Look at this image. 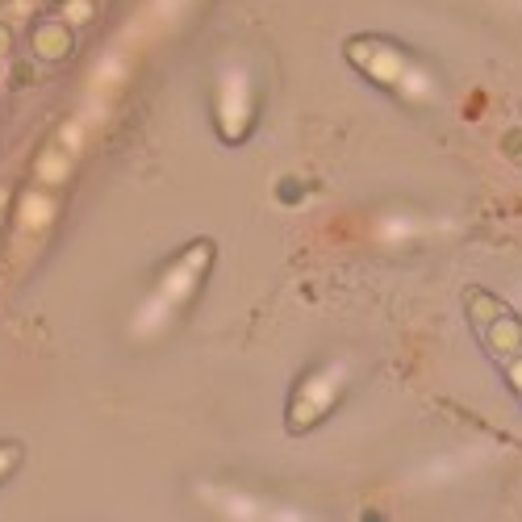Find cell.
<instances>
[{"label":"cell","mask_w":522,"mask_h":522,"mask_svg":"<svg viewBox=\"0 0 522 522\" xmlns=\"http://www.w3.org/2000/svg\"><path fill=\"white\" fill-rule=\"evenodd\" d=\"M481 335V343H485V351H489V360H510V355H522V318L514 314V310H506V314H497L489 326H481L477 330Z\"/></svg>","instance_id":"cell-1"},{"label":"cell","mask_w":522,"mask_h":522,"mask_svg":"<svg viewBox=\"0 0 522 522\" xmlns=\"http://www.w3.org/2000/svg\"><path fill=\"white\" fill-rule=\"evenodd\" d=\"M30 51L42 59V63H63L71 51H76V34H71L67 21H38L30 30Z\"/></svg>","instance_id":"cell-2"},{"label":"cell","mask_w":522,"mask_h":522,"mask_svg":"<svg viewBox=\"0 0 522 522\" xmlns=\"http://www.w3.org/2000/svg\"><path fill=\"white\" fill-rule=\"evenodd\" d=\"M51 218H55L51 193H46V188H30V193L21 197V205H17V226L21 230H42Z\"/></svg>","instance_id":"cell-3"},{"label":"cell","mask_w":522,"mask_h":522,"mask_svg":"<svg viewBox=\"0 0 522 522\" xmlns=\"http://www.w3.org/2000/svg\"><path fill=\"white\" fill-rule=\"evenodd\" d=\"M506 310H510V305H506L502 297H493V293H485V289H464V314H468L472 330L489 326L497 314H506Z\"/></svg>","instance_id":"cell-4"},{"label":"cell","mask_w":522,"mask_h":522,"mask_svg":"<svg viewBox=\"0 0 522 522\" xmlns=\"http://www.w3.org/2000/svg\"><path fill=\"white\" fill-rule=\"evenodd\" d=\"M67 172H71V155L63 151V147H46L42 155H38V163H34V176H38V184H63L67 180Z\"/></svg>","instance_id":"cell-5"},{"label":"cell","mask_w":522,"mask_h":522,"mask_svg":"<svg viewBox=\"0 0 522 522\" xmlns=\"http://www.w3.org/2000/svg\"><path fill=\"white\" fill-rule=\"evenodd\" d=\"M502 372H506V385L514 389V397L522 401V355H510V360L502 364Z\"/></svg>","instance_id":"cell-6"},{"label":"cell","mask_w":522,"mask_h":522,"mask_svg":"<svg viewBox=\"0 0 522 522\" xmlns=\"http://www.w3.org/2000/svg\"><path fill=\"white\" fill-rule=\"evenodd\" d=\"M502 155L514 159V163H522V130H506L502 134Z\"/></svg>","instance_id":"cell-7"},{"label":"cell","mask_w":522,"mask_h":522,"mask_svg":"<svg viewBox=\"0 0 522 522\" xmlns=\"http://www.w3.org/2000/svg\"><path fill=\"white\" fill-rule=\"evenodd\" d=\"M17 460H21V447H17V443H5V447H0V481L9 477Z\"/></svg>","instance_id":"cell-8"},{"label":"cell","mask_w":522,"mask_h":522,"mask_svg":"<svg viewBox=\"0 0 522 522\" xmlns=\"http://www.w3.org/2000/svg\"><path fill=\"white\" fill-rule=\"evenodd\" d=\"M67 21H92V0H67Z\"/></svg>","instance_id":"cell-9"},{"label":"cell","mask_w":522,"mask_h":522,"mask_svg":"<svg viewBox=\"0 0 522 522\" xmlns=\"http://www.w3.org/2000/svg\"><path fill=\"white\" fill-rule=\"evenodd\" d=\"M9 55H13V26L0 21V59H9Z\"/></svg>","instance_id":"cell-10"},{"label":"cell","mask_w":522,"mask_h":522,"mask_svg":"<svg viewBox=\"0 0 522 522\" xmlns=\"http://www.w3.org/2000/svg\"><path fill=\"white\" fill-rule=\"evenodd\" d=\"M38 76H34V63H17V71H13V84L21 88V84H34Z\"/></svg>","instance_id":"cell-11"},{"label":"cell","mask_w":522,"mask_h":522,"mask_svg":"<svg viewBox=\"0 0 522 522\" xmlns=\"http://www.w3.org/2000/svg\"><path fill=\"white\" fill-rule=\"evenodd\" d=\"M55 5H67V0H55Z\"/></svg>","instance_id":"cell-12"}]
</instances>
